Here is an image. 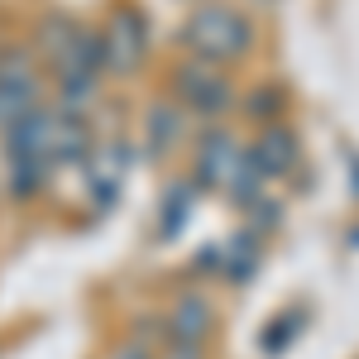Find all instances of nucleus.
Returning <instances> with one entry per match:
<instances>
[{
    "mask_svg": "<svg viewBox=\"0 0 359 359\" xmlns=\"http://www.w3.org/2000/svg\"><path fill=\"white\" fill-rule=\"evenodd\" d=\"M196 182L192 177H182L177 187H168L163 192V206H158V240H172L182 225H187V216H192V206H196Z\"/></svg>",
    "mask_w": 359,
    "mask_h": 359,
    "instance_id": "obj_10",
    "label": "nucleus"
},
{
    "mask_svg": "<svg viewBox=\"0 0 359 359\" xmlns=\"http://www.w3.org/2000/svg\"><path fill=\"white\" fill-rule=\"evenodd\" d=\"M43 91H48V77L34 48L0 43V135H10L34 106H43Z\"/></svg>",
    "mask_w": 359,
    "mask_h": 359,
    "instance_id": "obj_3",
    "label": "nucleus"
},
{
    "mask_svg": "<svg viewBox=\"0 0 359 359\" xmlns=\"http://www.w3.org/2000/svg\"><path fill=\"white\" fill-rule=\"evenodd\" d=\"M0 192H5V182H0Z\"/></svg>",
    "mask_w": 359,
    "mask_h": 359,
    "instance_id": "obj_14",
    "label": "nucleus"
},
{
    "mask_svg": "<svg viewBox=\"0 0 359 359\" xmlns=\"http://www.w3.org/2000/svg\"><path fill=\"white\" fill-rule=\"evenodd\" d=\"M111 359H158V355H154V350H149V345H144V340L135 335V340H120Z\"/></svg>",
    "mask_w": 359,
    "mask_h": 359,
    "instance_id": "obj_12",
    "label": "nucleus"
},
{
    "mask_svg": "<svg viewBox=\"0 0 359 359\" xmlns=\"http://www.w3.org/2000/svg\"><path fill=\"white\" fill-rule=\"evenodd\" d=\"M245 163V144L230 130H206L192 149V182L196 192H225V182L235 177V168Z\"/></svg>",
    "mask_w": 359,
    "mask_h": 359,
    "instance_id": "obj_6",
    "label": "nucleus"
},
{
    "mask_svg": "<svg viewBox=\"0 0 359 359\" xmlns=\"http://www.w3.org/2000/svg\"><path fill=\"white\" fill-rule=\"evenodd\" d=\"M101 34V72L106 77H135L139 67H144V53H149V20H144V10L139 5H111V15H106V25L96 29Z\"/></svg>",
    "mask_w": 359,
    "mask_h": 359,
    "instance_id": "obj_4",
    "label": "nucleus"
},
{
    "mask_svg": "<svg viewBox=\"0 0 359 359\" xmlns=\"http://www.w3.org/2000/svg\"><path fill=\"white\" fill-rule=\"evenodd\" d=\"M163 335L168 345H187V350H206L211 345V335L221 326V316H216V302L201 292V287H187V292H177L172 302L163 306Z\"/></svg>",
    "mask_w": 359,
    "mask_h": 359,
    "instance_id": "obj_5",
    "label": "nucleus"
},
{
    "mask_svg": "<svg viewBox=\"0 0 359 359\" xmlns=\"http://www.w3.org/2000/svg\"><path fill=\"white\" fill-rule=\"evenodd\" d=\"M254 273H259V240H254V230H240L235 240L221 245V278L249 283Z\"/></svg>",
    "mask_w": 359,
    "mask_h": 359,
    "instance_id": "obj_9",
    "label": "nucleus"
},
{
    "mask_svg": "<svg viewBox=\"0 0 359 359\" xmlns=\"http://www.w3.org/2000/svg\"><path fill=\"white\" fill-rule=\"evenodd\" d=\"M177 43L187 48V57H201V62L230 72L235 62H245V57L254 53L259 29H254V20H249L245 10L230 5V0H201L192 15L182 20Z\"/></svg>",
    "mask_w": 359,
    "mask_h": 359,
    "instance_id": "obj_1",
    "label": "nucleus"
},
{
    "mask_svg": "<svg viewBox=\"0 0 359 359\" xmlns=\"http://www.w3.org/2000/svg\"><path fill=\"white\" fill-rule=\"evenodd\" d=\"M245 106L240 111L249 115V120H259V125H278L283 115H287V91L278 82H264V86H254V91H245L240 96Z\"/></svg>",
    "mask_w": 359,
    "mask_h": 359,
    "instance_id": "obj_11",
    "label": "nucleus"
},
{
    "mask_svg": "<svg viewBox=\"0 0 359 359\" xmlns=\"http://www.w3.org/2000/svg\"><path fill=\"white\" fill-rule=\"evenodd\" d=\"M187 135V111L172 101V96H158V101H149V111L139 120V144H144V158L149 163H163L168 154L182 144Z\"/></svg>",
    "mask_w": 359,
    "mask_h": 359,
    "instance_id": "obj_7",
    "label": "nucleus"
},
{
    "mask_svg": "<svg viewBox=\"0 0 359 359\" xmlns=\"http://www.w3.org/2000/svg\"><path fill=\"white\" fill-rule=\"evenodd\" d=\"M172 101L187 115H196V120H221V115H230L240 106V86H235V77L225 67H211L201 57H187L172 72Z\"/></svg>",
    "mask_w": 359,
    "mask_h": 359,
    "instance_id": "obj_2",
    "label": "nucleus"
},
{
    "mask_svg": "<svg viewBox=\"0 0 359 359\" xmlns=\"http://www.w3.org/2000/svg\"><path fill=\"white\" fill-rule=\"evenodd\" d=\"M158 359H206V350H187V345H168Z\"/></svg>",
    "mask_w": 359,
    "mask_h": 359,
    "instance_id": "obj_13",
    "label": "nucleus"
},
{
    "mask_svg": "<svg viewBox=\"0 0 359 359\" xmlns=\"http://www.w3.org/2000/svg\"><path fill=\"white\" fill-rule=\"evenodd\" d=\"M245 158H249V168L264 172V177H283V172H292V163H297V130H292L287 120L264 125L259 139L245 149Z\"/></svg>",
    "mask_w": 359,
    "mask_h": 359,
    "instance_id": "obj_8",
    "label": "nucleus"
}]
</instances>
